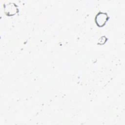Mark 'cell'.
I'll list each match as a JSON object with an SVG mask.
<instances>
[{"label":"cell","mask_w":125,"mask_h":125,"mask_svg":"<svg viewBox=\"0 0 125 125\" xmlns=\"http://www.w3.org/2000/svg\"><path fill=\"white\" fill-rule=\"evenodd\" d=\"M107 40V38L105 36H103L100 37V39H99L98 42V44H100V45L104 44L106 42Z\"/></svg>","instance_id":"obj_3"},{"label":"cell","mask_w":125,"mask_h":125,"mask_svg":"<svg viewBox=\"0 0 125 125\" xmlns=\"http://www.w3.org/2000/svg\"><path fill=\"white\" fill-rule=\"evenodd\" d=\"M4 11L8 16H13L19 12L18 6L14 2H8L3 4Z\"/></svg>","instance_id":"obj_1"},{"label":"cell","mask_w":125,"mask_h":125,"mask_svg":"<svg viewBox=\"0 0 125 125\" xmlns=\"http://www.w3.org/2000/svg\"><path fill=\"white\" fill-rule=\"evenodd\" d=\"M109 17L106 13L99 12L96 16L95 21L99 27L104 26L108 20Z\"/></svg>","instance_id":"obj_2"}]
</instances>
